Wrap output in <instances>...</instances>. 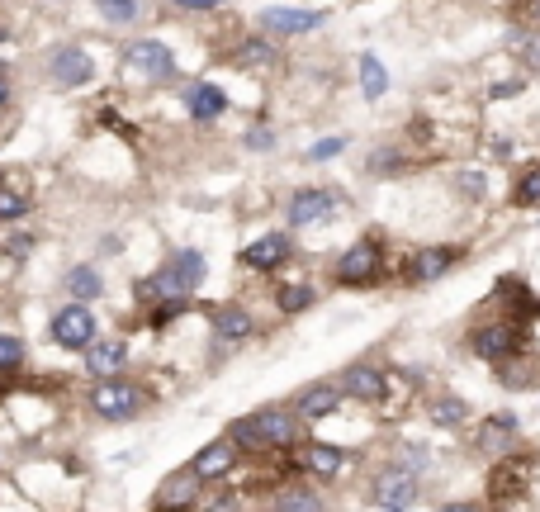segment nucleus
Returning <instances> with one entry per match:
<instances>
[{"label":"nucleus","instance_id":"1","mask_svg":"<svg viewBox=\"0 0 540 512\" xmlns=\"http://www.w3.org/2000/svg\"><path fill=\"white\" fill-rule=\"evenodd\" d=\"M199 285H204V256L185 247V252L171 256L157 275L138 280L133 294H138V304H143V309H152V304H162V299H185V294H195Z\"/></svg>","mask_w":540,"mask_h":512},{"label":"nucleus","instance_id":"2","mask_svg":"<svg viewBox=\"0 0 540 512\" xmlns=\"http://www.w3.org/2000/svg\"><path fill=\"white\" fill-rule=\"evenodd\" d=\"M228 437L237 446H256V451H289L299 446V413H285V408H261L252 418H237L228 427Z\"/></svg>","mask_w":540,"mask_h":512},{"label":"nucleus","instance_id":"3","mask_svg":"<svg viewBox=\"0 0 540 512\" xmlns=\"http://www.w3.org/2000/svg\"><path fill=\"white\" fill-rule=\"evenodd\" d=\"M469 351L488 366H507V361L531 351V332H526V323H512V318H488V323L469 328Z\"/></svg>","mask_w":540,"mask_h":512},{"label":"nucleus","instance_id":"4","mask_svg":"<svg viewBox=\"0 0 540 512\" xmlns=\"http://www.w3.org/2000/svg\"><path fill=\"white\" fill-rule=\"evenodd\" d=\"M531 470H536V456H522V451L498 456L493 460V470H488V503H493V508H507V503L526 498V489H531Z\"/></svg>","mask_w":540,"mask_h":512},{"label":"nucleus","instance_id":"5","mask_svg":"<svg viewBox=\"0 0 540 512\" xmlns=\"http://www.w3.org/2000/svg\"><path fill=\"white\" fill-rule=\"evenodd\" d=\"M90 408L100 413L105 422H128V418H138V408H143V389L133 380H100L95 389H90Z\"/></svg>","mask_w":540,"mask_h":512},{"label":"nucleus","instance_id":"6","mask_svg":"<svg viewBox=\"0 0 540 512\" xmlns=\"http://www.w3.org/2000/svg\"><path fill=\"white\" fill-rule=\"evenodd\" d=\"M379 261H384L379 238H360V242H351V247L337 256L332 280H337V285H370V280L379 275Z\"/></svg>","mask_w":540,"mask_h":512},{"label":"nucleus","instance_id":"7","mask_svg":"<svg viewBox=\"0 0 540 512\" xmlns=\"http://www.w3.org/2000/svg\"><path fill=\"white\" fill-rule=\"evenodd\" d=\"M53 342L62 351H90L95 347V332H100V323H95V313L86 309V304H67V309L53 313Z\"/></svg>","mask_w":540,"mask_h":512},{"label":"nucleus","instance_id":"8","mask_svg":"<svg viewBox=\"0 0 540 512\" xmlns=\"http://www.w3.org/2000/svg\"><path fill=\"white\" fill-rule=\"evenodd\" d=\"M337 204H342V195L337 190H323V185H304V190H294L285 204V219L294 223V228H313V223H323L337 214Z\"/></svg>","mask_w":540,"mask_h":512},{"label":"nucleus","instance_id":"9","mask_svg":"<svg viewBox=\"0 0 540 512\" xmlns=\"http://www.w3.org/2000/svg\"><path fill=\"white\" fill-rule=\"evenodd\" d=\"M460 261H465V247H422V252L408 256L403 280H408V285H436V280L450 275Z\"/></svg>","mask_w":540,"mask_h":512},{"label":"nucleus","instance_id":"10","mask_svg":"<svg viewBox=\"0 0 540 512\" xmlns=\"http://www.w3.org/2000/svg\"><path fill=\"white\" fill-rule=\"evenodd\" d=\"M517 432H522V418L517 413H488L479 427H474V446L488 451V456H507L512 446H517Z\"/></svg>","mask_w":540,"mask_h":512},{"label":"nucleus","instance_id":"11","mask_svg":"<svg viewBox=\"0 0 540 512\" xmlns=\"http://www.w3.org/2000/svg\"><path fill=\"white\" fill-rule=\"evenodd\" d=\"M337 384L346 389V399H356V403H384V399H389V375H384L379 366H370V361L346 366Z\"/></svg>","mask_w":540,"mask_h":512},{"label":"nucleus","instance_id":"12","mask_svg":"<svg viewBox=\"0 0 540 512\" xmlns=\"http://www.w3.org/2000/svg\"><path fill=\"white\" fill-rule=\"evenodd\" d=\"M342 399H346L342 384L318 380V384H308V389H299V399H294V413H299L304 422H323V418H332V413L342 408Z\"/></svg>","mask_w":540,"mask_h":512},{"label":"nucleus","instance_id":"13","mask_svg":"<svg viewBox=\"0 0 540 512\" xmlns=\"http://www.w3.org/2000/svg\"><path fill=\"white\" fill-rule=\"evenodd\" d=\"M128 67H133L138 76H157V81H162V76L176 72V57H171V48H166V43H157V38H143V43H133V48H128Z\"/></svg>","mask_w":540,"mask_h":512},{"label":"nucleus","instance_id":"14","mask_svg":"<svg viewBox=\"0 0 540 512\" xmlns=\"http://www.w3.org/2000/svg\"><path fill=\"white\" fill-rule=\"evenodd\" d=\"M289 256H294V247H289L285 233H266V238H256L242 247V261H247L252 271H280Z\"/></svg>","mask_w":540,"mask_h":512},{"label":"nucleus","instance_id":"15","mask_svg":"<svg viewBox=\"0 0 540 512\" xmlns=\"http://www.w3.org/2000/svg\"><path fill=\"white\" fill-rule=\"evenodd\" d=\"M413 498H417V475L413 470H389V475H379V484H375L379 508L403 512V508H413Z\"/></svg>","mask_w":540,"mask_h":512},{"label":"nucleus","instance_id":"16","mask_svg":"<svg viewBox=\"0 0 540 512\" xmlns=\"http://www.w3.org/2000/svg\"><path fill=\"white\" fill-rule=\"evenodd\" d=\"M199 503V475L195 470H180V475L162 479L157 489V512H185Z\"/></svg>","mask_w":540,"mask_h":512},{"label":"nucleus","instance_id":"17","mask_svg":"<svg viewBox=\"0 0 540 512\" xmlns=\"http://www.w3.org/2000/svg\"><path fill=\"white\" fill-rule=\"evenodd\" d=\"M185 110H190L195 124H214L218 114H228V91L214 86V81H199V86L185 91Z\"/></svg>","mask_w":540,"mask_h":512},{"label":"nucleus","instance_id":"18","mask_svg":"<svg viewBox=\"0 0 540 512\" xmlns=\"http://www.w3.org/2000/svg\"><path fill=\"white\" fill-rule=\"evenodd\" d=\"M48 62H53V81H57V86H67V91H72V86H86V81H95V62H90L81 48H57Z\"/></svg>","mask_w":540,"mask_h":512},{"label":"nucleus","instance_id":"19","mask_svg":"<svg viewBox=\"0 0 540 512\" xmlns=\"http://www.w3.org/2000/svg\"><path fill=\"white\" fill-rule=\"evenodd\" d=\"M237 465V441L223 437V441H209L204 451H199L195 460H190V470H195L199 479H223L228 470Z\"/></svg>","mask_w":540,"mask_h":512},{"label":"nucleus","instance_id":"20","mask_svg":"<svg viewBox=\"0 0 540 512\" xmlns=\"http://www.w3.org/2000/svg\"><path fill=\"white\" fill-rule=\"evenodd\" d=\"M299 465H304L308 475L332 479L346 465V451H342V446H332V441H304V456H299Z\"/></svg>","mask_w":540,"mask_h":512},{"label":"nucleus","instance_id":"21","mask_svg":"<svg viewBox=\"0 0 540 512\" xmlns=\"http://www.w3.org/2000/svg\"><path fill=\"white\" fill-rule=\"evenodd\" d=\"M128 361V347L119 342V337H109V342H95V347L86 351V370L95 375V380H114L119 370H124Z\"/></svg>","mask_w":540,"mask_h":512},{"label":"nucleus","instance_id":"22","mask_svg":"<svg viewBox=\"0 0 540 512\" xmlns=\"http://www.w3.org/2000/svg\"><path fill=\"white\" fill-rule=\"evenodd\" d=\"M323 24V10H266L261 15V29L270 34H313Z\"/></svg>","mask_w":540,"mask_h":512},{"label":"nucleus","instance_id":"23","mask_svg":"<svg viewBox=\"0 0 540 512\" xmlns=\"http://www.w3.org/2000/svg\"><path fill=\"white\" fill-rule=\"evenodd\" d=\"M252 332H256V323L242 304H218L214 309V337H223V342H247Z\"/></svg>","mask_w":540,"mask_h":512},{"label":"nucleus","instance_id":"24","mask_svg":"<svg viewBox=\"0 0 540 512\" xmlns=\"http://www.w3.org/2000/svg\"><path fill=\"white\" fill-rule=\"evenodd\" d=\"M507 204H512V209H540V162H531V166H522V171H517Z\"/></svg>","mask_w":540,"mask_h":512},{"label":"nucleus","instance_id":"25","mask_svg":"<svg viewBox=\"0 0 540 512\" xmlns=\"http://www.w3.org/2000/svg\"><path fill=\"white\" fill-rule=\"evenodd\" d=\"M427 418H432L436 427H465V422H469V403L460 399V394H441V399H432Z\"/></svg>","mask_w":540,"mask_h":512},{"label":"nucleus","instance_id":"26","mask_svg":"<svg viewBox=\"0 0 540 512\" xmlns=\"http://www.w3.org/2000/svg\"><path fill=\"white\" fill-rule=\"evenodd\" d=\"M62 285H67V294H76V304H86V299H100V294H105V280H100V271H90V266H72Z\"/></svg>","mask_w":540,"mask_h":512},{"label":"nucleus","instance_id":"27","mask_svg":"<svg viewBox=\"0 0 540 512\" xmlns=\"http://www.w3.org/2000/svg\"><path fill=\"white\" fill-rule=\"evenodd\" d=\"M356 67H360V91H365V100H379V95L389 91V72H384V62L375 53H365Z\"/></svg>","mask_w":540,"mask_h":512},{"label":"nucleus","instance_id":"28","mask_svg":"<svg viewBox=\"0 0 540 512\" xmlns=\"http://www.w3.org/2000/svg\"><path fill=\"white\" fill-rule=\"evenodd\" d=\"M270 512H323V498L313 489H285V494H275Z\"/></svg>","mask_w":540,"mask_h":512},{"label":"nucleus","instance_id":"29","mask_svg":"<svg viewBox=\"0 0 540 512\" xmlns=\"http://www.w3.org/2000/svg\"><path fill=\"white\" fill-rule=\"evenodd\" d=\"M24 366V342L15 332H0V375H15Z\"/></svg>","mask_w":540,"mask_h":512},{"label":"nucleus","instance_id":"30","mask_svg":"<svg viewBox=\"0 0 540 512\" xmlns=\"http://www.w3.org/2000/svg\"><path fill=\"white\" fill-rule=\"evenodd\" d=\"M370 171H375V176H394V171H403V166H408V157H403V152H398V147H379V152H370Z\"/></svg>","mask_w":540,"mask_h":512},{"label":"nucleus","instance_id":"31","mask_svg":"<svg viewBox=\"0 0 540 512\" xmlns=\"http://www.w3.org/2000/svg\"><path fill=\"white\" fill-rule=\"evenodd\" d=\"M29 214V195L15 185H0V219H24Z\"/></svg>","mask_w":540,"mask_h":512},{"label":"nucleus","instance_id":"32","mask_svg":"<svg viewBox=\"0 0 540 512\" xmlns=\"http://www.w3.org/2000/svg\"><path fill=\"white\" fill-rule=\"evenodd\" d=\"M313 299H318V294L308 290V285H285L275 304H280V313H304L308 304H313Z\"/></svg>","mask_w":540,"mask_h":512},{"label":"nucleus","instance_id":"33","mask_svg":"<svg viewBox=\"0 0 540 512\" xmlns=\"http://www.w3.org/2000/svg\"><path fill=\"white\" fill-rule=\"evenodd\" d=\"M455 190H460L465 200H484V195H488V176H484V171H460V176H455Z\"/></svg>","mask_w":540,"mask_h":512},{"label":"nucleus","instance_id":"34","mask_svg":"<svg viewBox=\"0 0 540 512\" xmlns=\"http://www.w3.org/2000/svg\"><path fill=\"white\" fill-rule=\"evenodd\" d=\"M237 62H242V67H270V62H275V48L261 43V38H252V43L237 53Z\"/></svg>","mask_w":540,"mask_h":512},{"label":"nucleus","instance_id":"35","mask_svg":"<svg viewBox=\"0 0 540 512\" xmlns=\"http://www.w3.org/2000/svg\"><path fill=\"white\" fill-rule=\"evenodd\" d=\"M185 309H190V294H185V299H162V304H152V328H166V323L180 318Z\"/></svg>","mask_w":540,"mask_h":512},{"label":"nucleus","instance_id":"36","mask_svg":"<svg viewBox=\"0 0 540 512\" xmlns=\"http://www.w3.org/2000/svg\"><path fill=\"white\" fill-rule=\"evenodd\" d=\"M95 10L105 19H114V24H128V19L138 15V5L133 0H95Z\"/></svg>","mask_w":540,"mask_h":512},{"label":"nucleus","instance_id":"37","mask_svg":"<svg viewBox=\"0 0 540 512\" xmlns=\"http://www.w3.org/2000/svg\"><path fill=\"white\" fill-rule=\"evenodd\" d=\"M342 147H346V138H323V143L308 147V162H327V157H342Z\"/></svg>","mask_w":540,"mask_h":512},{"label":"nucleus","instance_id":"38","mask_svg":"<svg viewBox=\"0 0 540 512\" xmlns=\"http://www.w3.org/2000/svg\"><path fill=\"white\" fill-rule=\"evenodd\" d=\"M517 48H522V62H526V67H531V72H540V34L517 38Z\"/></svg>","mask_w":540,"mask_h":512},{"label":"nucleus","instance_id":"39","mask_svg":"<svg viewBox=\"0 0 540 512\" xmlns=\"http://www.w3.org/2000/svg\"><path fill=\"white\" fill-rule=\"evenodd\" d=\"M398 470H427V451H422V446H408V451H403V456H398Z\"/></svg>","mask_w":540,"mask_h":512},{"label":"nucleus","instance_id":"40","mask_svg":"<svg viewBox=\"0 0 540 512\" xmlns=\"http://www.w3.org/2000/svg\"><path fill=\"white\" fill-rule=\"evenodd\" d=\"M5 252H10V261H24V252H34V238L29 233H15V238L5 242Z\"/></svg>","mask_w":540,"mask_h":512},{"label":"nucleus","instance_id":"41","mask_svg":"<svg viewBox=\"0 0 540 512\" xmlns=\"http://www.w3.org/2000/svg\"><path fill=\"white\" fill-rule=\"evenodd\" d=\"M247 147H256V152H270V147H275L270 128H252V133H247Z\"/></svg>","mask_w":540,"mask_h":512},{"label":"nucleus","instance_id":"42","mask_svg":"<svg viewBox=\"0 0 540 512\" xmlns=\"http://www.w3.org/2000/svg\"><path fill=\"white\" fill-rule=\"evenodd\" d=\"M512 95H522V81H498V86L488 91V100H512Z\"/></svg>","mask_w":540,"mask_h":512},{"label":"nucleus","instance_id":"43","mask_svg":"<svg viewBox=\"0 0 540 512\" xmlns=\"http://www.w3.org/2000/svg\"><path fill=\"white\" fill-rule=\"evenodd\" d=\"M242 508V503H237V494H223V498H214V503H209V512H237Z\"/></svg>","mask_w":540,"mask_h":512},{"label":"nucleus","instance_id":"44","mask_svg":"<svg viewBox=\"0 0 540 512\" xmlns=\"http://www.w3.org/2000/svg\"><path fill=\"white\" fill-rule=\"evenodd\" d=\"M180 10H218V5H223V0H176Z\"/></svg>","mask_w":540,"mask_h":512},{"label":"nucleus","instance_id":"45","mask_svg":"<svg viewBox=\"0 0 540 512\" xmlns=\"http://www.w3.org/2000/svg\"><path fill=\"white\" fill-rule=\"evenodd\" d=\"M436 512H484L479 503H446V508H436Z\"/></svg>","mask_w":540,"mask_h":512},{"label":"nucleus","instance_id":"46","mask_svg":"<svg viewBox=\"0 0 540 512\" xmlns=\"http://www.w3.org/2000/svg\"><path fill=\"white\" fill-rule=\"evenodd\" d=\"M5 105H10V81L0 76V110H5Z\"/></svg>","mask_w":540,"mask_h":512},{"label":"nucleus","instance_id":"47","mask_svg":"<svg viewBox=\"0 0 540 512\" xmlns=\"http://www.w3.org/2000/svg\"><path fill=\"white\" fill-rule=\"evenodd\" d=\"M536 19H540V0H536Z\"/></svg>","mask_w":540,"mask_h":512},{"label":"nucleus","instance_id":"48","mask_svg":"<svg viewBox=\"0 0 540 512\" xmlns=\"http://www.w3.org/2000/svg\"><path fill=\"white\" fill-rule=\"evenodd\" d=\"M0 185H5V181H0Z\"/></svg>","mask_w":540,"mask_h":512},{"label":"nucleus","instance_id":"49","mask_svg":"<svg viewBox=\"0 0 540 512\" xmlns=\"http://www.w3.org/2000/svg\"><path fill=\"white\" fill-rule=\"evenodd\" d=\"M536 223H540V219H536Z\"/></svg>","mask_w":540,"mask_h":512}]
</instances>
